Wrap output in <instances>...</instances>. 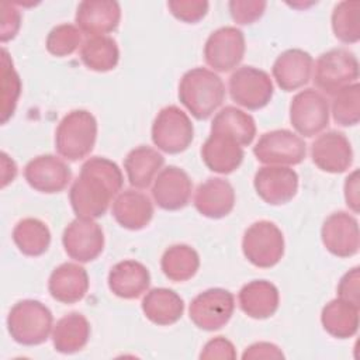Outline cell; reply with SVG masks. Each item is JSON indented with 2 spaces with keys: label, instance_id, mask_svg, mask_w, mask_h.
I'll list each match as a JSON object with an SVG mask.
<instances>
[{
  "label": "cell",
  "instance_id": "2",
  "mask_svg": "<svg viewBox=\"0 0 360 360\" xmlns=\"http://www.w3.org/2000/svg\"><path fill=\"white\" fill-rule=\"evenodd\" d=\"M225 98L222 79L210 69L187 70L179 84V100L197 120L210 118Z\"/></svg>",
  "mask_w": 360,
  "mask_h": 360
},
{
  "label": "cell",
  "instance_id": "14",
  "mask_svg": "<svg viewBox=\"0 0 360 360\" xmlns=\"http://www.w3.org/2000/svg\"><path fill=\"white\" fill-rule=\"evenodd\" d=\"M321 239L332 255L338 257L354 256L360 248L359 222L349 212H333L322 225Z\"/></svg>",
  "mask_w": 360,
  "mask_h": 360
},
{
  "label": "cell",
  "instance_id": "38",
  "mask_svg": "<svg viewBox=\"0 0 360 360\" xmlns=\"http://www.w3.org/2000/svg\"><path fill=\"white\" fill-rule=\"evenodd\" d=\"M82 42V31L73 24H59L46 37V49L51 55L63 58L72 55Z\"/></svg>",
  "mask_w": 360,
  "mask_h": 360
},
{
  "label": "cell",
  "instance_id": "36",
  "mask_svg": "<svg viewBox=\"0 0 360 360\" xmlns=\"http://www.w3.org/2000/svg\"><path fill=\"white\" fill-rule=\"evenodd\" d=\"M21 94V80L6 48L1 49V124L14 114Z\"/></svg>",
  "mask_w": 360,
  "mask_h": 360
},
{
  "label": "cell",
  "instance_id": "19",
  "mask_svg": "<svg viewBox=\"0 0 360 360\" xmlns=\"http://www.w3.org/2000/svg\"><path fill=\"white\" fill-rule=\"evenodd\" d=\"M121 20V7L114 0H86L79 3L76 27L89 37L104 35L117 30Z\"/></svg>",
  "mask_w": 360,
  "mask_h": 360
},
{
  "label": "cell",
  "instance_id": "29",
  "mask_svg": "<svg viewBox=\"0 0 360 360\" xmlns=\"http://www.w3.org/2000/svg\"><path fill=\"white\" fill-rule=\"evenodd\" d=\"M90 338V323L79 312L62 316L52 329V343L56 352L72 354L82 350Z\"/></svg>",
  "mask_w": 360,
  "mask_h": 360
},
{
  "label": "cell",
  "instance_id": "13",
  "mask_svg": "<svg viewBox=\"0 0 360 360\" xmlns=\"http://www.w3.org/2000/svg\"><path fill=\"white\" fill-rule=\"evenodd\" d=\"M62 243L68 256L79 263L98 257L104 249V232L94 219L76 218L63 231Z\"/></svg>",
  "mask_w": 360,
  "mask_h": 360
},
{
  "label": "cell",
  "instance_id": "27",
  "mask_svg": "<svg viewBox=\"0 0 360 360\" xmlns=\"http://www.w3.org/2000/svg\"><path fill=\"white\" fill-rule=\"evenodd\" d=\"M142 311L152 323L167 326L176 323L181 318L184 312V301L170 288H152L142 300Z\"/></svg>",
  "mask_w": 360,
  "mask_h": 360
},
{
  "label": "cell",
  "instance_id": "30",
  "mask_svg": "<svg viewBox=\"0 0 360 360\" xmlns=\"http://www.w3.org/2000/svg\"><path fill=\"white\" fill-rule=\"evenodd\" d=\"M359 311L360 307L349 301H345L342 298L332 300L322 308V326L333 338H352L359 330Z\"/></svg>",
  "mask_w": 360,
  "mask_h": 360
},
{
  "label": "cell",
  "instance_id": "17",
  "mask_svg": "<svg viewBox=\"0 0 360 360\" xmlns=\"http://www.w3.org/2000/svg\"><path fill=\"white\" fill-rule=\"evenodd\" d=\"M311 158L322 172L343 173L353 162V149L345 134L328 131L312 142Z\"/></svg>",
  "mask_w": 360,
  "mask_h": 360
},
{
  "label": "cell",
  "instance_id": "11",
  "mask_svg": "<svg viewBox=\"0 0 360 360\" xmlns=\"http://www.w3.org/2000/svg\"><path fill=\"white\" fill-rule=\"evenodd\" d=\"M235 309V297L225 288H208L193 298L188 315L202 330H218L225 326Z\"/></svg>",
  "mask_w": 360,
  "mask_h": 360
},
{
  "label": "cell",
  "instance_id": "15",
  "mask_svg": "<svg viewBox=\"0 0 360 360\" xmlns=\"http://www.w3.org/2000/svg\"><path fill=\"white\" fill-rule=\"evenodd\" d=\"M257 195L270 205L291 201L298 191V174L287 166H263L253 179Z\"/></svg>",
  "mask_w": 360,
  "mask_h": 360
},
{
  "label": "cell",
  "instance_id": "3",
  "mask_svg": "<svg viewBox=\"0 0 360 360\" xmlns=\"http://www.w3.org/2000/svg\"><path fill=\"white\" fill-rule=\"evenodd\" d=\"M97 139V121L87 110H73L58 124L55 148L59 156L76 162L86 158Z\"/></svg>",
  "mask_w": 360,
  "mask_h": 360
},
{
  "label": "cell",
  "instance_id": "6",
  "mask_svg": "<svg viewBox=\"0 0 360 360\" xmlns=\"http://www.w3.org/2000/svg\"><path fill=\"white\" fill-rule=\"evenodd\" d=\"M242 250L256 267L270 269L284 255V236L280 228L270 221L253 222L243 233Z\"/></svg>",
  "mask_w": 360,
  "mask_h": 360
},
{
  "label": "cell",
  "instance_id": "43",
  "mask_svg": "<svg viewBox=\"0 0 360 360\" xmlns=\"http://www.w3.org/2000/svg\"><path fill=\"white\" fill-rule=\"evenodd\" d=\"M1 42H7L10 39H13L18 30H20V24H21V14L20 11L15 8L14 4L10 3H1Z\"/></svg>",
  "mask_w": 360,
  "mask_h": 360
},
{
  "label": "cell",
  "instance_id": "28",
  "mask_svg": "<svg viewBox=\"0 0 360 360\" xmlns=\"http://www.w3.org/2000/svg\"><path fill=\"white\" fill-rule=\"evenodd\" d=\"M165 163V158L153 148L141 145L125 156L124 169L128 176V181L135 188H146L155 180V176L160 172Z\"/></svg>",
  "mask_w": 360,
  "mask_h": 360
},
{
  "label": "cell",
  "instance_id": "44",
  "mask_svg": "<svg viewBox=\"0 0 360 360\" xmlns=\"http://www.w3.org/2000/svg\"><path fill=\"white\" fill-rule=\"evenodd\" d=\"M284 354L278 346L270 342H257L245 349L242 353L243 360H256V359H283Z\"/></svg>",
  "mask_w": 360,
  "mask_h": 360
},
{
  "label": "cell",
  "instance_id": "45",
  "mask_svg": "<svg viewBox=\"0 0 360 360\" xmlns=\"http://www.w3.org/2000/svg\"><path fill=\"white\" fill-rule=\"evenodd\" d=\"M345 200L347 207L353 212H359L360 197H359V170H354L346 177L345 181Z\"/></svg>",
  "mask_w": 360,
  "mask_h": 360
},
{
  "label": "cell",
  "instance_id": "16",
  "mask_svg": "<svg viewBox=\"0 0 360 360\" xmlns=\"http://www.w3.org/2000/svg\"><path fill=\"white\" fill-rule=\"evenodd\" d=\"M24 177L34 190L53 194L68 187L72 179V170L60 158L41 155L25 165Z\"/></svg>",
  "mask_w": 360,
  "mask_h": 360
},
{
  "label": "cell",
  "instance_id": "31",
  "mask_svg": "<svg viewBox=\"0 0 360 360\" xmlns=\"http://www.w3.org/2000/svg\"><path fill=\"white\" fill-rule=\"evenodd\" d=\"M211 132L229 135L243 148L253 142L256 135V124L250 114L238 107L226 105L214 117Z\"/></svg>",
  "mask_w": 360,
  "mask_h": 360
},
{
  "label": "cell",
  "instance_id": "35",
  "mask_svg": "<svg viewBox=\"0 0 360 360\" xmlns=\"http://www.w3.org/2000/svg\"><path fill=\"white\" fill-rule=\"evenodd\" d=\"M332 30L339 41L356 44L360 39V3H338L332 11Z\"/></svg>",
  "mask_w": 360,
  "mask_h": 360
},
{
  "label": "cell",
  "instance_id": "23",
  "mask_svg": "<svg viewBox=\"0 0 360 360\" xmlns=\"http://www.w3.org/2000/svg\"><path fill=\"white\" fill-rule=\"evenodd\" d=\"M48 290L53 300L62 304H75L84 298L89 290V276L77 263H62L49 276Z\"/></svg>",
  "mask_w": 360,
  "mask_h": 360
},
{
  "label": "cell",
  "instance_id": "42",
  "mask_svg": "<svg viewBox=\"0 0 360 360\" xmlns=\"http://www.w3.org/2000/svg\"><path fill=\"white\" fill-rule=\"evenodd\" d=\"M200 359L212 360V359H225L233 360L236 359V350L231 340L224 336H217L205 343L200 353Z\"/></svg>",
  "mask_w": 360,
  "mask_h": 360
},
{
  "label": "cell",
  "instance_id": "22",
  "mask_svg": "<svg viewBox=\"0 0 360 360\" xmlns=\"http://www.w3.org/2000/svg\"><path fill=\"white\" fill-rule=\"evenodd\" d=\"M243 148L229 135L211 132L201 148V158L205 166L215 173L229 174L243 160Z\"/></svg>",
  "mask_w": 360,
  "mask_h": 360
},
{
  "label": "cell",
  "instance_id": "41",
  "mask_svg": "<svg viewBox=\"0 0 360 360\" xmlns=\"http://www.w3.org/2000/svg\"><path fill=\"white\" fill-rule=\"evenodd\" d=\"M339 298L360 307V269L353 267L343 274L338 284Z\"/></svg>",
  "mask_w": 360,
  "mask_h": 360
},
{
  "label": "cell",
  "instance_id": "34",
  "mask_svg": "<svg viewBox=\"0 0 360 360\" xmlns=\"http://www.w3.org/2000/svg\"><path fill=\"white\" fill-rule=\"evenodd\" d=\"M163 274L172 281L190 280L200 267V256L188 245L179 243L167 248L160 259Z\"/></svg>",
  "mask_w": 360,
  "mask_h": 360
},
{
  "label": "cell",
  "instance_id": "7",
  "mask_svg": "<svg viewBox=\"0 0 360 360\" xmlns=\"http://www.w3.org/2000/svg\"><path fill=\"white\" fill-rule=\"evenodd\" d=\"M194 128L188 115L177 105L162 108L152 124V142L162 152L176 155L193 142Z\"/></svg>",
  "mask_w": 360,
  "mask_h": 360
},
{
  "label": "cell",
  "instance_id": "8",
  "mask_svg": "<svg viewBox=\"0 0 360 360\" xmlns=\"http://www.w3.org/2000/svg\"><path fill=\"white\" fill-rule=\"evenodd\" d=\"M253 155L259 162L269 166H294L305 159L307 145L292 131L274 129L259 138Z\"/></svg>",
  "mask_w": 360,
  "mask_h": 360
},
{
  "label": "cell",
  "instance_id": "33",
  "mask_svg": "<svg viewBox=\"0 0 360 360\" xmlns=\"http://www.w3.org/2000/svg\"><path fill=\"white\" fill-rule=\"evenodd\" d=\"M13 240L25 256L44 255L51 243V232L45 222L37 218H24L13 229Z\"/></svg>",
  "mask_w": 360,
  "mask_h": 360
},
{
  "label": "cell",
  "instance_id": "25",
  "mask_svg": "<svg viewBox=\"0 0 360 360\" xmlns=\"http://www.w3.org/2000/svg\"><path fill=\"white\" fill-rule=\"evenodd\" d=\"M111 212L122 228L139 231L150 222L153 217V205L146 194L128 188L115 197Z\"/></svg>",
  "mask_w": 360,
  "mask_h": 360
},
{
  "label": "cell",
  "instance_id": "37",
  "mask_svg": "<svg viewBox=\"0 0 360 360\" xmlns=\"http://www.w3.org/2000/svg\"><path fill=\"white\" fill-rule=\"evenodd\" d=\"M332 117L342 127H353L360 121V84L356 82L333 96Z\"/></svg>",
  "mask_w": 360,
  "mask_h": 360
},
{
  "label": "cell",
  "instance_id": "24",
  "mask_svg": "<svg viewBox=\"0 0 360 360\" xmlns=\"http://www.w3.org/2000/svg\"><path fill=\"white\" fill-rule=\"evenodd\" d=\"M149 285V270L136 260L118 262L108 273V287L111 292L124 300L141 297L148 291Z\"/></svg>",
  "mask_w": 360,
  "mask_h": 360
},
{
  "label": "cell",
  "instance_id": "21",
  "mask_svg": "<svg viewBox=\"0 0 360 360\" xmlns=\"http://www.w3.org/2000/svg\"><path fill=\"white\" fill-rule=\"evenodd\" d=\"M235 205L232 184L221 177H211L201 183L194 194L195 210L211 219L226 217Z\"/></svg>",
  "mask_w": 360,
  "mask_h": 360
},
{
  "label": "cell",
  "instance_id": "5",
  "mask_svg": "<svg viewBox=\"0 0 360 360\" xmlns=\"http://www.w3.org/2000/svg\"><path fill=\"white\" fill-rule=\"evenodd\" d=\"M359 79V60L345 48H333L319 55L314 70V83L325 94L335 96Z\"/></svg>",
  "mask_w": 360,
  "mask_h": 360
},
{
  "label": "cell",
  "instance_id": "9",
  "mask_svg": "<svg viewBox=\"0 0 360 360\" xmlns=\"http://www.w3.org/2000/svg\"><path fill=\"white\" fill-rule=\"evenodd\" d=\"M228 86L231 98L248 110L266 107L274 91L269 73L253 66L238 68L231 75Z\"/></svg>",
  "mask_w": 360,
  "mask_h": 360
},
{
  "label": "cell",
  "instance_id": "39",
  "mask_svg": "<svg viewBox=\"0 0 360 360\" xmlns=\"http://www.w3.org/2000/svg\"><path fill=\"white\" fill-rule=\"evenodd\" d=\"M208 1L205 0H170L167 7L170 13L180 21L195 24L202 20L208 11Z\"/></svg>",
  "mask_w": 360,
  "mask_h": 360
},
{
  "label": "cell",
  "instance_id": "32",
  "mask_svg": "<svg viewBox=\"0 0 360 360\" xmlns=\"http://www.w3.org/2000/svg\"><path fill=\"white\" fill-rule=\"evenodd\" d=\"M80 59L86 68L94 72L112 70L120 60L118 45L108 35L87 38L80 48Z\"/></svg>",
  "mask_w": 360,
  "mask_h": 360
},
{
  "label": "cell",
  "instance_id": "1",
  "mask_svg": "<svg viewBox=\"0 0 360 360\" xmlns=\"http://www.w3.org/2000/svg\"><path fill=\"white\" fill-rule=\"evenodd\" d=\"M124 176L117 163L107 158L87 159L69 190V200L77 218L96 219L105 214L114 197L121 193Z\"/></svg>",
  "mask_w": 360,
  "mask_h": 360
},
{
  "label": "cell",
  "instance_id": "4",
  "mask_svg": "<svg viewBox=\"0 0 360 360\" xmlns=\"http://www.w3.org/2000/svg\"><path fill=\"white\" fill-rule=\"evenodd\" d=\"M52 312L37 300L18 301L7 316L10 336L24 346H37L46 342L52 330Z\"/></svg>",
  "mask_w": 360,
  "mask_h": 360
},
{
  "label": "cell",
  "instance_id": "10",
  "mask_svg": "<svg viewBox=\"0 0 360 360\" xmlns=\"http://www.w3.org/2000/svg\"><path fill=\"white\" fill-rule=\"evenodd\" d=\"M329 114L326 97L315 89L301 90L290 104L291 125L300 135L307 138L318 135L328 127Z\"/></svg>",
  "mask_w": 360,
  "mask_h": 360
},
{
  "label": "cell",
  "instance_id": "18",
  "mask_svg": "<svg viewBox=\"0 0 360 360\" xmlns=\"http://www.w3.org/2000/svg\"><path fill=\"white\" fill-rule=\"evenodd\" d=\"M191 190L193 184L188 174L177 166H167L153 180L152 197L162 210L177 211L188 204Z\"/></svg>",
  "mask_w": 360,
  "mask_h": 360
},
{
  "label": "cell",
  "instance_id": "26",
  "mask_svg": "<svg viewBox=\"0 0 360 360\" xmlns=\"http://www.w3.org/2000/svg\"><path fill=\"white\" fill-rule=\"evenodd\" d=\"M238 301L240 309L253 319H266L276 314L280 304L277 287L267 280H253L245 284Z\"/></svg>",
  "mask_w": 360,
  "mask_h": 360
},
{
  "label": "cell",
  "instance_id": "40",
  "mask_svg": "<svg viewBox=\"0 0 360 360\" xmlns=\"http://www.w3.org/2000/svg\"><path fill=\"white\" fill-rule=\"evenodd\" d=\"M228 7L233 21L246 25L255 22L263 15L267 3L259 0H232Z\"/></svg>",
  "mask_w": 360,
  "mask_h": 360
},
{
  "label": "cell",
  "instance_id": "12",
  "mask_svg": "<svg viewBox=\"0 0 360 360\" xmlns=\"http://www.w3.org/2000/svg\"><path fill=\"white\" fill-rule=\"evenodd\" d=\"M245 49V37L239 28L221 27L207 38L204 59L214 70L229 72L242 62Z\"/></svg>",
  "mask_w": 360,
  "mask_h": 360
},
{
  "label": "cell",
  "instance_id": "20",
  "mask_svg": "<svg viewBox=\"0 0 360 360\" xmlns=\"http://www.w3.org/2000/svg\"><path fill=\"white\" fill-rule=\"evenodd\" d=\"M312 56L298 48L281 52L273 63V77L277 86L284 91H292L305 86L312 73Z\"/></svg>",
  "mask_w": 360,
  "mask_h": 360
}]
</instances>
